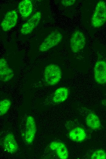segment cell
Segmentation results:
<instances>
[{
    "label": "cell",
    "mask_w": 106,
    "mask_h": 159,
    "mask_svg": "<svg viewBox=\"0 0 106 159\" xmlns=\"http://www.w3.org/2000/svg\"><path fill=\"white\" fill-rule=\"evenodd\" d=\"M18 15L14 10L8 12L1 23V27L4 31L10 30L16 25L18 20Z\"/></svg>",
    "instance_id": "obj_8"
},
{
    "label": "cell",
    "mask_w": 106,
    "mask_h": 159,
    "mask_svg": "<svg viewBox=\"0 0 106 159\" xmlns=\"http://www.w3.org/2000/svg\"><path fill=\"white\" fill-rule=\"evenodd\" d=\"M11 102L8 99L1 100L0 102V115L2 116L6 114L9 110Z\"/></svg>",
    "instance_id": "obj_16"
},
{
    "label": "cell",
    "mask_w": 106,
    "mask_h": 159,
    "mask_svg": "<svg viewBox=\"0 0 106 159\" xmlns=\"http://www.w3.org/2000/svg\"><path fill=\"white\" fill-rule=\"evenodd\" d=\"M92 159H106V152L104 150L99 149L94 151L90 157Z\"/></svg>",
    "instance_id": "obj_17"
},
{
    "label": "cell",
    "mask_w": 106,
    "mask_h": 159,
    "mask_svg": "<svg viewBox=\"0 0 106 159\" xmlns=\"http://www.w3.org/2000/svg\"><path fill=\"white\" fill-rule=\"evenodd\" d=\"M14 74L13 70L9 67L6 60L2 58L0 59V78L2 82H5L11 80Z\"/></svg>",
    "instance_id": "obj_10"
},
{
    "label": "cell",
    "mask_w": 106,
    "mask_h": 159,
    "mask_svg": "<svg viewBox=\"0 0 106 159\" xmlns=\"http://www.w3.org/2000/svg\"><path fill=\"white\" fill-rule=\"evenodd\" d=\"M86 44V38L83 33L80 30L75 31L70 39V46L72 51L76 53L82 50Z\"/></svg>",
    "instance_id": "obj_4"
},
{
    "label": "cell",
    "mask_w": 106,
    "mask_h": 159,
    "mask_svg": "<svg viewBox=\"0 0 106 159\" xmlns=\"http://www.w3.org/2000/svg\"><path fill=\"white\" fill-rule=\"evenodd\" d=\"M94 77L95 81L100 84L106 83V62L103 60L97 61L94 68Z\"/></svg>",
    "instance_id": "obj_6"
},
{
    "label": "cell",
    "mask_w": 106,
    "mask_h": 159,
    "mask_svg": "<svg viewBox=\"0 0 106 159\" xmlns=\"http://www.w3.org/2000/svg\"><path fill=\"white\" fill-rule=\"evenodd\" d=\"M69 90L65 87L57 88L55 91L52 97L53 102L56 104L62 103L67 98L69 94Z\"/></svg>",
    "instance_id": "obj_12"
},
{
    "label": "cell",
    "mask_w": 106,
    "mask_h": 159,
    "mask_svg": "<svg viewBox=\"0 0 106 159\" xmlns=\"http://www.w3.org/2000/svg\"><path fill=\"white\" fill-rule=\"evenodd\" d=\"M50 149L55 151L58 157L61 159H66L69 157L67 147L63 142L59 141L51 142L49 146Z\"/></svg>",
    "instance_id": "obj_11"
},
{
    "label": "cell",
    "mask_w": 106,
    "mask_h": 159,
    "mask_svg": "<svg viewBox=\"0 0 106 159\" xmlns=\"http://www.w3.org/2000/svg\"><path fill=\"white\" fill-rule=\"evenodd\" d=\"M86 122L87 126L93 130H97L101 126V123L99 117L92 112H90L87 114L86 116Z\"/></svg>",
    "instance_id": "obj_14"
},
{
    "label": "cell",
    "mask_w": 106,
    "mask_h": 159,
    "mask_svg": "<svg viewBox=\"0 0 106 159\" xmlns=\"http://www.w3.org/2000/svg\"><path fill=\"white\" fill-rule=\"evenodd\" d=\"M62 73L61 68L55 64H50L45 68L44 78L48 85L54 86L58 84L61 80Z\"/></svg>",
    "instance_id": "obj_1"
},
{
    "label": "cell",
    "mask_w": 106,
    "mask_h": 159,
    "mask_svg": "<svg viewBox=\"0 0 106 159\" xmlns=\"http://www.w3.org/2000/svg\"><path fill=\"white\" fill-rule=\"evenodd\" d=\"M18 9L22 17L26 18L31 13L33 9V6L31 1L23 0L20 2L19 4Z\"/></svg>",
    "instance_id": "obj_15"
},
{
    "label": "cell",
    "mask_w": 106,
    "mask_h": 159,
    "mask_svg": "<svg viewBox=\"0 0 106 159\" xmlns=\"http://www.w3.org/2000/svg\"><path fill=\"white\" fill-rule=\"evenodd\" d=\"M3 146L5 150L10 153L16 152L18 148V144L14 135L11 133L7 134L5 137Z\"/></svg>",
    "instance_id": "obj_9"
},
{
    "label": "cell",
    "mask_w": 106,
    "mask_h": 159,
    "mask_svg": "<svg viewBox=\"0 0 106 159\" xmlns=\"http://www.w3.org/2000/svg\"><path fill=\"white\" fill-rule=\"evenodd\" d=\"M106 22V3L101 0L97 3L91 19V23L94 28H98Z\"/></svg>",
    "instance_id": "obj_2"
},
{
    "label": "cell",
    "mask_w": 106,
    "mask_h": 159,
    "mask_svg": "<svg viewBox=\"0 0 106 159\" xmlns=\"http://www.w3.org/2000/svg\"><path fill=\"white\" fill-rule=\"evenodd\" d=\"M76 2L75 0H62L61 1L62 5L64 6H69L73 5Z\"/></svg>",
    "instance_id": "obj_18"
},
{
    "label": "cell",
    "mask_w": 106,
    "mask_h": 159,
    "mask_svg": "<svg viewBox=\"0 0 106 159\" xmlns=\"http://www.w3.org/2000/svg\"><path fill=\"white\" fill-rule=\"evenodd\" d=\"M101 103L103 105L106 107V99L103 100L101 102Z\"/></svg>",
    "instance_id": "obj_19"
},
{
    "label": "cell",
    "mask_w": 106,
    "mask_h": 159,
    "mask_svg": "<svg viewBox=\"0 0 106 159\" xmlns=\"http://www.w3.org/2000/svg\"><path fill=\"white\" fill-rule=\"evenodd\" d=\"M62 35L58 31H55L50 33L44 39L39 47V50L41 52L49 50L57 45L61 41Z\"/></svg>",
    "instance_id": "obj_3"
},
{
    "label": "cell",
    "mask_w": 106,
    "mask_h": 159,
    "mask_svg": "<svg viewBox=\"0 0 106 159\" xmlns=\"http://www.w3.org/2000/svg\"><path fill=\"white\" fill-rule=\"evenodd\" d=\"M69 136L72 141L78 142L83 141L85 139L86 134L83 128L76 127L69 131Z\"/></svg>",
    "instance_id": "obj_13"
},
{
    "label": "cell",
    "mask_w": 106,
    "mask_h": 159,
    "mask_svg": "<svg viewBox=\"0 0 106 159\" xmlns=\"http://www.w3.org/2000/svg\"><path fill=\"white\" fill-rule=\"evenodd\" d=\"M37 131V126L34 118L28 116L26 121L24 131V139L28 144L32 143L34 141Z\"/></svg>",
    "instance_id": "obj_5"
},
{
    "label": "cell",
    "mask_w": 106,
    "mask_h": 159,
    "mask_svg": "<svg viewBox=\"0 0 106 159\" xmlns=\"http://www.w3.org/2000/svg\"><path fill=\"white\" fill-rule=\"evenodd\" d=\"M41 17V12L38 11L23 24L20 29L21 33L26 35L30 33L37 25Z\"/></svg>",
    "instance_id": "obj_7"
}]
</instances>
